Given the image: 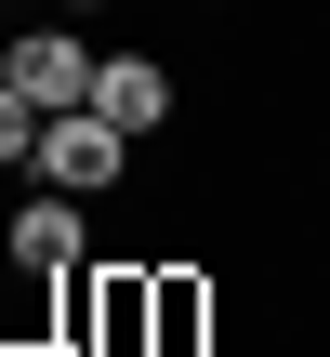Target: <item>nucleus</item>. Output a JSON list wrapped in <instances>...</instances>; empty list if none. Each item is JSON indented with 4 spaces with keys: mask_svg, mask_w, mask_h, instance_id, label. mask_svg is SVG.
Instances as JSON below:
<instances>
[{
    "mask_svg": "<svg viewBox=\"0 0 330 357\" xmlns=\"http://www.w3.org/2000/svg\"><path fill=\"white\" fill-rule=\"evenodd\" d=\"M26 159H40V106L0 79V172H26Z\"/></svg>",
    "mask_w": 330,
    "mask_h": 357,
    "instance_id": "423d86ee",
    "label": "nucleus"
},
{
    "mask_svg": "<svg viewBox=\"0 0 330 357\" xmlns=\"http://www.w3.org/2000/svg\"><path fill=\"white\" fill-rule=\"evenodd\" d=\"M93 106H106V119L146 146V132L172 119V66H159V53H106V66H93Z\"/></svg>",
    "mask_w": 330,
    "mask_h": 357,
    "instance_id": "39448f33",
    "label": "nucleus"
},
{
    "mask_svg": "<svg viewBox=\"0 0 330 357\" xmlns=\"http://www.w3.org/2000/svg\"><path fill=\"white\" fill-rule=\"evenodd\" d=\"M212 344V278L198 265H146V357H198Z\"/></svg>",
    "mask_w": 330,
    "mask_h": 357,
    "instance_id": "20e7f679",
    "label": "nucleus"
},
{
    "mask_svg": "<svg viewBox=\"0 0 330 357\" xmlns=\"http://www.w3.org/2000/svg\"><path fill=\"white\" fill-rule=\"evenodd\" d=\"M40 185H66V199H106L119 172H132V132L106 119V106H53L40 119V159H26Z\"/></svg>",
    "mask_w": 330,
    "mask_h": 357,
    "instance_id": "f03ea898",
    "label": "nucleus"
},
{
    "mask_svg": "<svg viewBox=\"0 0 330 357\" xmlns=\"http://www.w3.org/2000/svg\"><path fill=\"white\" fill-rule=\"evenodd\" d=\"M93 66H106V53L79 40V13H53V26H13V40H0V79H13L40 119H53V106H93Z\"/></svg>",
    "mask_w": 330,
    "mask_h": 357,
    "instance_id": "f257e3e1",
    "label": "nucleus"
},
{
    "mask_svg": "<svg viewBox=\"0 0 330 357\" xmlns=\"http://www.w3.org/2000/svg\"><path fill=\"white\" fill-rule=\"evenodd\" d=\"M53 13H106V0H53Z\"/></svg>",
    "mask_w": 330,
    "mask_h": 357,
    "instance_id": "0eeeda50",
    "label": "nucleus"
},
{
    "mask_svg": "<svg viewBox=\"0 0 330 357\" xmlns=\"http://www.w3.org/2000/svg\"><path fill=\"white\" fill-rule=\"evenodd\" d=\"M0 265H40V278H79V265H93V252H79V199H66V185H40V199H26V212L0 225Z\"/></svg>",
    "mask_w": 330,
    "mask_h": 357,
    "instance_id": "7ed1b4c3",
    "label": "nucleus"
}]
</instances>
